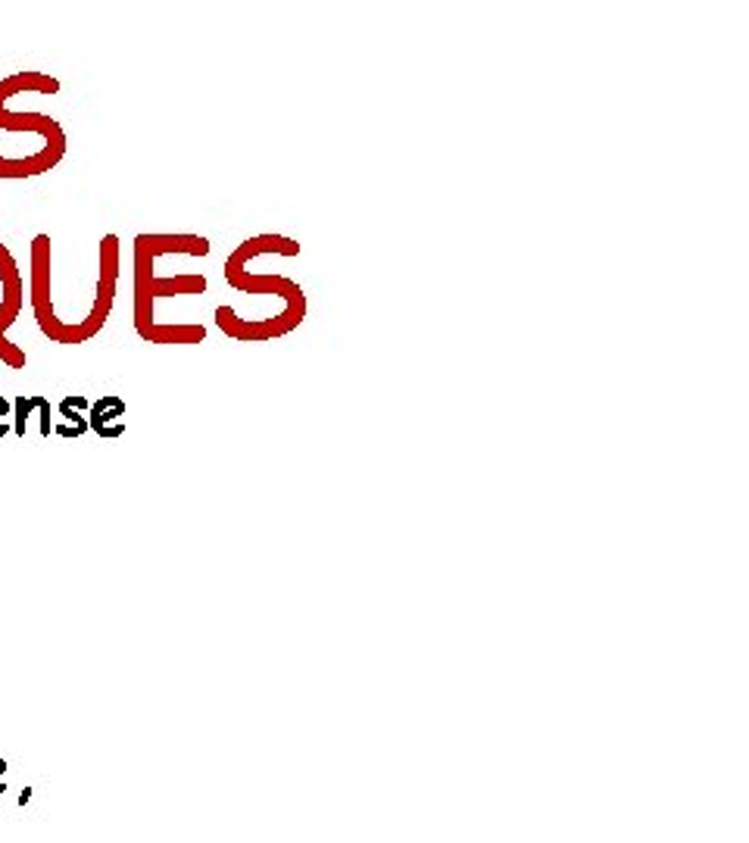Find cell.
<instances>
[{
    "instance_id": "cell-3",
    "label": "cell",
    "mask_w": 749,
    "mask_h": 843,
    "mask_svg": "<svg viewBox=\"0 0 749 843\" xmlns=\"http://www.w3.org/2000/svg\"><path fill=\"white\" fill-rule=\"evenodd\" d=\"M22 275L16 266V257L0 244V363L7 369H22L25 366V353L7 338V331L13 328V322L22 313Z\"/></svg>"
},
{
    "instance_id": "cell-5",
    "label": "cell",
    "mask_w": 749,
    "mask_h": 843,
    "mask_svg": "<svg viewBox=\"0 0 749 843\" xmlns=\"http://www.w3.org/2000/svg\"><path fill=\"white\" fill-rule=\"evenodd\" d=\"M85 410H88V400L82 394H69L60 400V416L66 419L63 425H54V434H60V438L72 441V438H82V434L88 431V419H85Z\"/></svg>"
},
{
    "instance_id": "cell-2",
    "label": "cell",
    "mask_w": 749,
    "mask_h": 843,
    "mask_svg": "<svg viewBox=\"0 0 749 843\" xmlns=\"http://www.w3.org/2000/svg\"><path fill=\"white\" fill-rule=\"evenodd\" d=\"M60 82L54 75H44L38 69H25V72H13L7 79H0V132L10 135H38L41 144L47 150L66 157V132L57 119H50L44 113H13L10 100L19 94H57Z\"/></svg>"
},
{
    "instance_id": "cell-1",
    "label": "cell",
    "mask_w": 749,
    "mask_h": 843,
    "mask_svg": "<svg viewBox=\"0 0 749 843\" xmlns=\"http://www.w3.org/2000/svg\"><path fill=\"white\" fill-rule=\"evenodd\" d=\"M175 241V235H138L135 238V328L141 341L147 344H200L206 338L203 325H172L163 328L157 322V306L160 297H175V294H203L206 278L203 275H175V278H157L153 263L160 253Z\"/></svg>"
},
{
    "instance_id": "cell-4",
    "label": "cell",
    "mask_w": 749,
    "mask_h": 843,
    "mask_svg": "<svg viewBox=\"0 0 749 843\" xmlns=\"http://www.w3.org/2000/svg\"><path fill=\"white\" fill-rule=\"evenodd\" d=\"M88 428L107 441H116L125 434V400L119 394H103L97 403H91Z\"/></svg>"
},
{
    "instance_id": "cell-6",
    "label": "cell",
    "mask_w": 749,
    "mask_h": 843,
    "mask_svg": "<svg viewBox=\"0 0 749 843\" xmlns=\"http://www.w3.org/2000/svg\"><path fill=\"white\" fill-rule=\"evenodd\" d=\"M13 431V403L0 394V438H7Z\"/></svg>"
}]
</instances>
